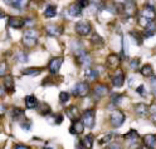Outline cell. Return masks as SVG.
<instances>
[{
    "instance_id": "cell-18",
    "label": "cell",
    "mask_w": 156,
    "mask_h": 149,
    "mask_svg": "<svg viewBox=\"0 0 156 149\" xmlns=\"http://www.w3.org/2000/svg\"><path fill=\"white\" fill-rule=\"evenodd\" d=\"M133 110H135V113L137 114L139 117H146V115L149 114L150 109H149L147 105L144 104V103H137V104H135Z\"/></svg>"
},
{
    "instance_id": "cell-12",
    "label": "cell",
    "mask_w": 156,
    "mask_h": 149,
    "mask_svg": "<svg viewBox=\"0 0 156 149\" xmlns=\"http://www.w3.org/2000/svg\"><path fill=\"white\" fill-rule=\"evenodd\" d=\"M83 130H84V125H83V123H82L81 119L72 122V124H71V127H69V133H71V134H73V135H80V134L83 133Z\"/></svg>"
},
{
    "instance_id": "cell-38",
    "label": "cell",
    "mask_w": 156,
    "mask_h": 149,
    "mask_svg": "<svg viewBox=\"0 0 156 149\" xmlns=\"http://www.w3.org/2000/svg\"><path fill=\"white\" fill-rule=\"evenodd\" d=\"M76 4L80 6V8H81V10H82V9H84V8L88 6L90 0H77V3H76Z\"/></svg>"
},
{
    "instance_id": "cell-16",
    "label": "cell",
    "mask_w": 156,
    "mask_h": 149,
    "mask_svg": "<svg viewBox=\"0 0 156 149\" xmlns=\"http://www.w3.org/2000/svg\"><path fill=\"white\" fill-rule=\"evenodd\" d=\"M45 32L48 35L51 36H59L61 34H63V26L61 25H48L45 26Z\"/></svg>"
},
{
    "instance_id": "cell-3",
    "label": "cell",
    "mask_w": 156,
    "mask_h": 149,
    "mask_svg": "<svg viewBox=\"0 0 156 149\" xmlns=\"http://www.w3.org/2000/svg\"><path fill=\"white\" fill-rule=\"evenodd\" d=\"M90 84L87 82H80L77 83L72 90V95L76 98H86L90 94Z\"/></svg>"
},
{
    "instance_id": "cell-23",
    "label": "cell",
    "mask_w": 156,
    "mask_h": 149,
    "mask_svg": "<svg viewBox=\"0 0 156 149\" xmlns=\"http://www.w3.org/2000/svg\"><path fill=\"white\" fill-rule=\"evenodd\" d=\"M84 75H86L88 82H96L100 76V73H98V70H96V69H93V68H87Z\"/></svg>"
},
{
    "instance_id": "cell-30",
    "label": "cell",
    "mask_w": 156,
    "mask_h": 149,
    "mask_svg": "<svg viewBox=\"0 0 156 149\" xmlns=\"http://www.w3.org/2000/svg\"><path fill=\"white\" fill-rule=\"evenodd\" d=\"M130 36H131V38H133L135 40H136V43H137L139 45H141V44H142V35H141L139 32H136V30L130 32Z\"/></svg>"
},
{
    "instance_id": "cell-14",
    "label": "cell",
    "mask_w": 156,
    "mask_h": 149,
    "mask_svg": "<svg viewBox=\"0 0 156 149\" xmlns=\"http://www.w3.org/2000/svg\"><path fill=\"white\" fill-rule=\"evenodd\" d=\"M66 114L68 115V118H69L72 122L78 120V119H81V112H80V109H78L76 105L68 107V108L66 109Z\"/></svg>"
},
{
    "instance_id": "cell-25",
    "label": "cell",
    "mask_w": 156,
    "mask_h": 149,
    "mask_svg": "<svg viewBox=\"0 0 156 149\" xmlns=\"http://www.w3.org/2000/svg\"><path fill=\"white\" fill-rule=\"evenodd\" d=\"M93 142H94V135L93 134H87L83 139H82V143H83V147L84 149H92L93 147Z\"/></svg>"
},
{
    "instance_id": "cell-11",
    "label": "cell",
    "mask_w": 156,
    "mask_h": 149,
    "mask_svg": "<svg viewBox=\"0 0 156 149\" xmlns=\"http://www.w3.org/2000/svg\"><path fill=\"white\" fill-rule=\"evenodd\" d=\"M123 12L127 16H133L137 12L136 8V2L135 0H126V3L123 4Z\"/></svg>"
},
{
    "instance_id": "cell-44",
    "label": "cell",
    "mask_w": 156,
    "mask_h": 149,
    "mask_svg": "<svg viewBox=\"0 0 156 149\" xmlns=\"http://www.w3.org/2000/svg\"><path fill=\"white\" fill-rule=\"evenodd\" d=\"M5 89H4V86L3 85H0V97H4L5 95Z\"/></svg>"
},
{
    "instance_id": "cell-29",
    "label": "cell",
    "mask_w": 156,
    "mask_h": 149,
    "mask_svg": "<svg viewBox=\"0 0 156 149\" xmlns=\"http://www.w3.org/2000/svg\"><path fill=\"white\" fill-rule=\"evenodd\" d=\"M113 137H115L113 133H107V134H105L102 138L98 139L100 145H105V144H107V143H111V142H112V139H113Z\"/></svg>"
},
{
    "instance_id": "cell-31",
    "label": "cell",
    "mask_w": 156,
    "mask_h": 149,
    "mask_svg": "<svg viewBox=\"0 0 156 149\" xmlns=\"http://www.w3.org/2000/svg\"><path fill=\"white\" fill-rule=\"evenodd\" d=\"M91 43L92 44H97V45H102L103 44V39L97 34V33H93L92 38H91Z\"/></svg>"
},
{
    "instance_id": "cell-13",
    "label": "cell",
    "mask_w": 156,
    "mask_h": 149,
    "mask_svg": "<svg viewBox=\"0 0 156 149\" xmlns=\"http://www.w3.org/2000/svg\"><path fill=\"white\" fill-rule=\"evenodd\" d=\"M3 86H4L6 93H14V90H15V83H14L13 75L6 74L4 76V85Z\"/></svg>"
},
{
    "instance_id": "cell-8",
    "label": "cell",
    "mask_w": 156,
    "mask_h": 149,
    "mask_svg": "<svg viewBox=\"0 0 156 149\" xmlns=\"http://www.w3.org/2000/svg\"><path fill=\"white\" fill-rule=\"evenodd\" d=\"M9 115H10L12 122H22L23 119H25V113L22 108L18 107H13L10 110H9Z\"/></svg>"
},
{
    "instance_id": "cell-1",
    "label": "cell",
    "mask_w": 156,
    "mask_h": 149,
    "mask_svg": "<svg viewBox=\"0 0 156 149\" xmlns=\"http://www.w3.org/2000/svg\"><path fill=\"white\" fill-rule=\"evenodd\" d=\"M38 40H39V30L33 29V28L25 30L24 34H23V38H22V43L27 48L35 46L38 44Z\"/></svg>"
},
{
    "instance_id": "cell-22",
    "label": "cell",
    "mask_w": 156,
    "mask_h": 149,
    "mask_svg": "<svg viewBox=\"0 0 156 149\" xmlns=\"http://www.w3.org/2000/svg\"><path fill=\"white\" fill-rule=\"evenodd\" d=\"M37 109H38V113L41 114V115H44V117L49 115V114L52 113L51 105H49V104H47V103H44V102H42V103H38Z\"/></svg>"
},
{
    "instance_id": "cell-40",
    "label": "cell",
    "mask_w": 156,
    "mask_h": 149,
    "mask_svg": "<svg viewBox=\"0 0 156 149\" xmlns=\"http://www.w3.org/2000/svg\"><path fill=\"white\" fill-rule=\"evenodd\" d=\"M136 92H137L140 95H142V97H145L146 95V90H145V86L141 84V85H139L137 88H136Z\"/></svg>"
},
{
    "instance_id": "cell-19",
    "label": "cell",
    "mask_w": 156,
    "mask_h": 149,
    "mask_svg": "<svg viewBox=\"0 0 156 149\" xmlns=\"http://www.w3.org/2000/svg\"><path fill=\"white\" fill-rule=\"evenodd\" d=\"M43 72L42 68H37V66H32V68H25L20 72L22 75H27V76H37Z\"/></svg>"
},
{
    "instance_id": "cell-35",
    "label": "cell",
    "mask_w": 156,
    "mask_h": 149,
    "mask_svg": "<svg viewBox=\"0 0 156 149\" xmlns=\"http://www.w3.org/2000/svg\"><path fill=\"white\" fill-rule=\"evenodd\" d=\"M52 123L53 124H62L63 123V114H61V113H58V114H54V115H52Z\"/></svg>"
},
{
    "instance_id": "cell-4",
    "label": "cell",
    "mask_w": 156,
    "mask_h": 149,
    "mask_svg": "<svg viewBox=\"0 0 156 149\" xmlns=\"http://www.w3.org/2000/svg\"><path fill=\"white\" fill-rule=\"evenodd\" d=\"M82 123L84 127L92 129L96 123V110L94 109H86L82 113Z\"/></svg>"
},
{
    "instance_id": "cell-41",
    "label": "cell",
    "mask_w": 156,
    "mask_h": 149,
    "mask_svg": "<svg viewBox=\"0 0 156 149\" xmlns=\"http://www.w3.org/2000/svg\"><path fill=\"white\" fill-rule=\"evenodd\" d=\"M106 149H121V144H119V143H111L108 145V148H106Z\"/></svg>"
},
{
    "instance_id": "cell-37",
    "label": "cell",
    "mask_w": 156,
    "mask_h": 149,
    "mask_svg": "<svg viewBox=\"0 0 156 149\" xmlns=\"http://www.w3.org/2000/svg\"><path fill=\"white\" fill-rule=\"evenodd\" d=\"M139 64H140V59H139V58H132L131 60H130V65H131L132 69H135V70H136L137 68H140Z\"/></svg>"
},
{
    "instance_id": "cell-27",
    "label": "cell",
    "mask_w": 156,
    "mask_h": 149,
    "mask_svg": "<svg viewBox=\"0 0 156 149\" xmlns=\"http://www.w3.org/2000/svg\"><path fill=\"white\" fill-rule=\"evenodd\" d=\"M68 13H69L71 16H80L82 14V10H81V8L74 3V4H72L69 8H68Z\"/></svg>"
},
{
    "instance_id": "cell-7",
    "label": "cell",
    "mask_w": 156,
    "mask_h": 149,
    "mask_svg": "<svg viewBox=\"0 0 156 149\" xmlns=\"http://www.w3.org/2000/svg\"><path fill=\"white\" fill-rule=\"evenodd\" d=\"M62 64H63V58L62 56H54L49 60V63H48V70L51 72V74L55 75L61 70Z\"/></svg>"
},
{
    "instance_id": "cell-9",
    "label": "cell",
    "mask_w": 156,
    "mask_h": 149,
    "mask_svg": "<svg viewBox=\"0 0 156 149\" xmlns=\"http://www.w3.org/2000/svg\"><path fill=\"white\" fill-rule=\"evenodd\" d=\"M112 85L116 86V88H121L123 84H125V73L121 70V69H117L115 72V74L112 75Z\"/></svg>"
},
{
    "instance_id": "cell-47",
    "label": "cell",
    "mask_w": 156,
    "mask_h": 149,
    "mask_svg": "<svg viewBox=\"0 0 156 149\" xmlns=\"http://www.w3.org/2000/svg\"><path fill=\"white\" fill-rule=\"evenodd\" d=\"M0 119H2V115H0Z\"/></svg>"
},
{
    "instance_id": "cell-46",
    "label": "cell",
    "mask_w": 156,
    "mask_h": 149,
    "mask_svg": "<svg viewBox=\"0 0 156 149\" xmlns=\"http://www.w3.org/2000/svg\"><path fill=\"white\" fill-rule=\"evenodd\" d=\"M43 149H53V148H51V147H44Z\"/></svg>"
},
{
    "instance_id": "cell-5",
    "label": "cell",
    "mask_w": 156,
    "mask_h": 149,
    "mask_svg": "<svg viewBox=\"0 0 156 149\" xmlns=\"http://www.w3.org/2000/svg\"><path fill=\"white\" fill-rule=\"evenodd\" d=\"M76 33L80 35V36H87V35H90L91 32H92V25L90 22H87V20H81V22H78L76 24Z\"/></svg>"
},
{
    "instance_id": "cell-6",
    "label": "cell",
    "mask_w": 156,
    "mask_h": 149,
    "mask_svg": "<svg viewBox=\"0 0 156 149\" xmlns=\"http://www.w3.org/2000/svg\"><path fill=\"white\" fill-rule=\"evenodd\" d=\"M122 62V58L117 54H110L106 59V66L110 70H117L120 68V64Z\"/></svg>"
},
{
    "instance_id": "cell-36",
    "label": "cell",
    "mask_w": 156,
    "mask_h": 149,
    "mask_svg": "<svg viewBox=\"0 0 156 149\" xmlns=\"http://www.w3.org/2000/svg\"><path fill=\"white\" fill-rule=\"evenodd\" d=\"M6 70H8V64L5 60L0 62V78H3L6 75Z\"/></svg>"
},
{
    "instance_id": "cell-15",
    "label": "cell",
    "mask_w": 156,
    "mask_h": 149,
    "mask_svg": "<svg viewBox=\"0 0 156 149\" xmlns=\"http://www.w3.org/2000/svg\"><path fill=\"white\" fill-rule=\"evenodd\" d=\"M8 25L13 29H22L25 25V22L23 18H16V16H10L8 20Z\"/></svg>"
},
{
    "instance_id": "cell-45",
    "label": "cell",
    "mask_w": 156,
    "mask_h": 149,
    "mask_svg": "<svg viewBox=\"0 0 156 149\" xmlns=\"http://www.w3.org/2000/svg\"><path fill=\"white\" fill-rule=\"evenodd\" d=\"M4 16H5V13H4L3 10H0V19H3Z\"/></svg>"
},
{
    "instance_id": "cell-28",
    "label": "cell",
    "mask_w": 156,
    "mask_h": 149,
    "mask_svg": "<svg viewBox=\"0 0 156 149\" xmlns=\"http://www.w3.org/2000/svg\"><path fill=\"white\" fill-rule=\"evenodd\" d=\"M57 15V6L55 5H48L45 12H44V16L45 18H54Z\"/></svg>"
},
{
    "instance_id": "cell-39",
    "label": "cell",
    "mask_w": 156,
    "mask_h": 149,
    "mask_svg": "<svg viewBox=\"0 0 156 149\" xmlns=\"http://www.w3.org/2000/svg\"><path fill=\"white\" fill-rule=\"evenodd\" d=\"M111 100L116 104H119L122 100V95L121 94H111Z\"/></svg>"
},
{
    "instance_id": "cell-20",
    "label": "cell",
    "mask_w": 156,
    "mask_h": 149,
    "mask_svg": "<svg viewBox=\"0 0 156 149\" xmlns=\"http://www.w3.org/2000/svg\"><path fill=\"white\" fill-rule=\"evenodd\" d=\"M139 133L135 130V129H131V130H129L126 134H123V139L126 142H129L130 144L131 143H136V142H139Z\"/></svg>"
},
{
    "instance_id": "cell-42",
    "label": "cell",
    "mask_w": 156,
    "mask_h": 149,
    "mask_svg": "<svg viewBox=\"0 0 156 149\" xmlns=\"http://www.w3.org/2000/svg\"><path fill=\"white\" fill-rule=\"evenodd\" d=\"M76 149H84V147H83V143H82V141H81V139H78V141L76 142Z\"/></svg>"
},
{
    "instance_id": "cell-34",
    "label": "cell",
    "mask_w": 156,
    "mask_h": 149,
    "mask_svg": "<svg viewBox=\"0 0 156 149\" xmlns=\"http://www.w3.org/2000/svg\"><path fill=\"white\" fill-rule=\"evenodd\" d=\"M20 127L24 129V130H30L32 129V120H29V119H23L20 122Z\"/></svg>"
},
{
    "instance_id": "cell-17",
    "label": "cell",
    "mask_w": 156,
    "mask_h": 149,
    "mask_svg": "<svg viewBox=\"0 0 156 149\" xmlns=\"http://www.w3.org/2000/svg\"><path fill=\"white\" fill-rule=\"evenodd\" d=\"M142 143L147 149H155L156 148V138L155 134H147L142 138Z\"/></svg>"
},
{
    "instance_id": "cell-21",
    "label": "cell",
    "mask_w": 156,
    "mask_h": 149,
    "mask_svg": "<svg viewBox=\"0 0 156 149\" xmlns=\"http://www.w3.org/2000/svg\"><path fill=\"white\" fill-rule=\"evenodd\" d=\"M24 102H25V107L28 109H37L38 107V99L35 98V95H27L25 99H24Z\"/></svg>"
},
{
    "instance_id": "cell-24",
    "label": "cell",
    "mask_w": 156,
    "mask_h": 149,
    "mask_svg": "<svg viewBox=\"0 0 156 149\" xmlns=\"http://www.w3.org/2000/svg\"><path fill=\"white\" fill-rule=\"evenodd\" d=\"M140 73L142 76L145 78H150V76H154V68L151 64H145L141 66L140 69Z\"/></svg>"
},
{
    "instance_id": "cell-33",
    "label": "cell",
    "mask_w": 156,
    "mask_h": 149,
    "mask_svg": "<svg viewBox=\"0 0 156 149\" xmlns=\"http://www.w3.org/2000/svg\"><path fill=\"white\" fill-rule=\"evenodd\" d=\"M29 56H28V54L25 53V52H19L18 54H16V60L18 62H20V63H27L29 59H28Z\"/></svg>"
},
{
    "instance_id": "cell-26",
    "label": "cell",
    "mask_w": 156,
    "mask_h": 149,
    "mask_svg": "<svg viewBox=\"0 0 156 149\" xmlns=\"http://www.w3.org/2000/svg\"><path fill=\"white\" fill-rule=\"evenodd\" d=\"M28 4H29V0H12L9 5H12L14 9H18V10H22Z\"/></svg>"
},
{
    "instance_id": "cell-32",
    "label": "cell",
    "mask_w": 156,
    "mask_h": 149,
    "mask_svg": "<svg viewBox=\"0 0 156 149\" xmlns=\"http://www.w3.org/2000/svg\"><path fill=\"white\" fill-rule=\"evenodd\" d=\"M69 99H71V94H69V93H68V92H61V94H59V100H61L62 104L68 103V102H69Z\"/></svg>"
},
{
    "instance_id": "cell-43",
    "label": "cell",
    "mask_w": 156,
    "mask_h": 149,
    "mask_svg": "<svg viewBox=\"0 0 156 149\" xmlns=\"http://www.w3.org/2000/svg\"><path fill=\"white\" fill-rule=\"evenodd\" d=\"M14 149H32V148L28 147V145H24V144H16L14 147Z\"/></svg>"
},
{
    "instance_id": "cell-2",
    "label": "cell",
    "mask_w": 156,
    "mask_h": 149,
    "mask_svg": "<svg viewBox=\"0 0 156 149\" xmlns=\"http://www.w3.org/2000/svg\"><path fill=\"white\" fill-rule=\"evenodd\" d=\"M126 120V117H125V113L122 110H120V109H115V110L111 112L110 114V124L112 128L117 129L120 128Z\"/></svg>"
},
{
    "instance_id": "cell-10",
    "label": "cell",
    "mask_w": 156,
    "mask_h": 149,
    "mask_svg": "<svg viewBox=\"0 0 156 149\" xmlns=\"http://www.w3.org/2000/svg\"><path fill=\"white\" fill-rule=\"evenodd\" d=\"M108 93H110V88L107 86L106 84H97V85L93 88V95H94L97 99H101V98L106 97Z\"/></svg>"
}]
</instances>
